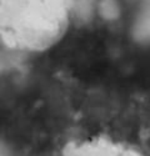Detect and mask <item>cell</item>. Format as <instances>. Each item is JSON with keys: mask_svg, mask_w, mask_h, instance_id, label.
I'll use <instances>...</instances> for the list:
<instances>
[{"mask_svg": "<svg viewBox=\"0 0 150 156\" xmlns=\"http://www.w3.org/2000/svg\"><path fill=\"white\" fill-rule=\"evenodd\" d=\"M69 18V0H0V39L15 50H46L65 34Z\"/></svg>", "mask_w": 150, "mask_h": 156, "instance_id": "6da1fadb", "label": "cell"}]
</instances>
